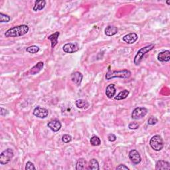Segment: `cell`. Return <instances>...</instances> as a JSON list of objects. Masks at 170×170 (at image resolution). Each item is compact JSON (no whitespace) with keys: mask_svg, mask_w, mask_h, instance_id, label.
Listing matches in <instances>:
<instances>
[{"mask_svg":"<svg viewBox=\"0 0 170 170\" xmlns=\"http://www.w3.org/2000/svg\"><path fill=\"white\" fill-rule=\"evenodd\" d=\"M29 28L27 25H22L13 27L5 32V37H18L23 36L28 33Z\"/></svg>","mask_w":170,"mask_h":170,"instance_id":"obj_1","label":"cell"},{"mask_svg":"<svg viewBox=\"0 0 170 170\" xmlns=\"http://www.w3.org/2000/svg\"><path fill=\"white\" fill-rule=\"evenodd\" d=\"M131 76V72L127 69L122 71H108L106 74L105 78L106 80H110L114 78L127 79Z\"/></svg>","mask_w":170,"mask_h":170,"instance_id":"obj_2","label":"cell"},{"mask_svg":"<svg viewBox=\"0 0 170 170\" xmlns=\"http://www.w3.org/2000/svg\"><path fill=\"white\" fill-rule=\"evenodd\" d=\"M154 47L155 46L154 44H151V45H149L148 46L143 47V48L142 49H140L138 51V53H137L135 57H134V64H135L136 65H138L140 63V62L142 61L143 57H144V56L146 54V53L153 49L154 48Z\"/></svg>","mask_w":170,"mask_h":170,"instance_id":"obj_3","label":"cell"},{"mask_svg":"<svg viewBox=\"0 0 170 170\" xmlns=\"http://www.w3.org/2000/svg\"><path fill=\"white\" fill-rule=\"evenodd\" d=\"M150 145L155 151H160L163 148V141L162 137L156 135L152 137L150 141Z\"/></svg>","mask_w":170,"mask_h":170,"instance_id":"obj_4","label":"cell"},{"mask_svg":"<svg viewBox=\"0 0 170 170\" xmlns=\"http://www.w3.org/2000/svg\"><path fill=\"white\" fill-rule=\"evenodd\" d=\"M13 155V151L10 148L3 151L0 154V163L1 165H6L12 160Z\"/></svg>","mask_w":170,"mask_h":170,"instance_id":"obj_5","label":"cell"},{"mask_svg":"<svg viewBox=\"0 0 170 170\" xmlns=\"http://www.w3.org/2000/svg\"><path fill=\"white\" fill-rule=\"evenodd\" d=\"M148 110L144 107H138L133 110L132 113V118L134 120H139L147 114Z\"/></svg>","mask_w":170,"mask_h":170,"instance_id":"obj_6","label":"cell"},{"mask_svg":"<svg viewBox=\"0 0 170 170\" xmlns=\"http://www.w3.org/2000/svg\"><path fill=\"white\" fill-rule=\"evenodd\" d=\"M33 114L39 118H45L49 114V111L44 108L37 106L33 110Z\"/></svg>","mask_w":170,"mask_h":170,"instance_id":"obj_7","label":"cell"},{"mask_svg":"<svg viewBox=\"0 0 170 170\" xmlns=\"http://www.w3.org/2000/svg\"><path fill=\"white\" fill-rule=\"evenodd\" d=\"M129 158L134 164H138L141 162V156L139 152L136 150H132L129 153Z\"/></svg>","mask_w":170,"mask_h":170,"instance_id":"obj_8","label":"cell"},{"mask_svg":"<svg viewBox=\"0 0 170 170\" xmlns=\"http://www.w3.org/2000/svg\"><path fill=\"white\" fill-rule=\"evenodd\" d=\"M62 50L65 53H73L79 50V47L77 46L76 44L74 43H67L62 47Z\"/></svg>","mask_w":170,"mask_h":170,"instance_id":"obj_9","label":"cell"},{"mask_svg":"<svg viewBox=\"0 0 170 170\" xmlns=\"http://www.w3.org/2000/svg\"><path fill=\"white\" fill-rule=\"evenodd\" d=\"M122 39L128 44H133L136 42L138 39V35L135 33H129L125 35L123 37Z\"/></svg>","mask_w":170,"mask_h":170,"instance_id":"obj_10","label":"cell"},{"mask_svg":"<svg viewBox=\"0 0 170 170\" xmlns=\"http://www.w3.org/2000/svg\"><path fill=\"white\" fill-rule=\"evenodd\" d=\"M47 126L52 131H53V132H58L59 130H60L61 128V124L58 120H53L47 124Z\"/></svg>","mask_w":170,"mask_h":170,"instance_id":"obj_11","label":"cell"},{"mask_svg":"<svg viewBox=\"0 0 170 170\" xmlns=\"http://www.w3.org/2000/svg\"><path fill=\"white\" fill-rule=\"evenodd\" d=\"M83 76L80 72H74L71 76V79L72 81L77 86H79L81 84Z\"/></svg>","mask_w":170,"mask_h":170,"instance_id":"obj_12","label":"cell"},{"mask_svg":"<svg viewBox=\"0 0 170 170\" xmlns=\"http://www.w3.org/2000/svg\"><path fill=\"white\" fill-rule=\"evenodd\" d=\"M157 59L161 62H168L170 60V52L169 50L160 52L157 55Z\"/></svg>","mask_w":170,"mask_h":170,"instance_id":"obj_13","label":"cell"},{"mask_svg":"<svg viewBox=\"0 0 170 170\" xmlns=\"http://www.w3.org/2000/svg\"><path fill=\"white\" fill-rule=\"evenodd\" d=\"M156 169H170V163L164 160L157 161L156 163Z\"/></svg>","mask_w":170,"mask_h":170,"instance_id":"obj_14","label":"cell"},{"mask_svg":"<svg viewBox=\"0 0 170 170\" xmlns=\"http://www.w3.org/2000/svg\"><path fill=\"white\" fill-rule=\"evenodd\" d=\"M116 88L114 84H110L107 86L106 88V95L108 98H112L116 94Z\"/></svg>","mask_w":170,"mask_h":170,"instance_id":"obj_15","label":"cell"},{"mask_svg":"<svg viewBox=\"0 0 170 170\" xmlns=\"http://www.w3.org/2000/svg\"><path fill=\"white\" fill-rule=\"evenodd\" d=\"M43 66H44V63L43 62L40 61L37 62L33 67L31 68V69L30 70V71H29V73L32 74V75H35V74H36L40 72L41 70L43 68Z\"/></svg>","mask_w":170,"mask_h":170,"instance_id":"obj_16","label":"cell"},{"mask_svg":"<svg viewBox=\"0 0 170 170\" xmlns=\"http://www.w3.org/2000/svg\"><path fill=\"white\" fill-rule=\"evenodd\" d=\"M59 35H60V33L56 31L55 33H53L52 35H49L48 37V39L51 42V47L52 48H54L56 46V45L58 43V38L59 37Z\"/></svg>","mask_w":170,"mask_h":170,"instance_id":"obj_17","label":"cell"},{"mask_svg":"<svg viewBox=\"0 0 170 170\" xmlns=\"http://www.w3.org/2000/svg\"><path fill=\"white\" fill-rule=\"evenodd\" d=\"M75 105L78 108L80 109H87L89 107V103L87 101L82 99L77 100L75 102Z\"/></svg>","mask_w":170,"mask_h":170,"instance_id":"obj_18","label":"cell"},{"mask_svg":"<svg viewBox=\"0 0 170 170\" xmlns=\"http://www.w3.org/2000/svg\"><path fill=\"white\" fill-rule=\"evenodd\" d=\"M105 34L107 36H113L118 33V28L114 26H108L105 29Z\"/></svg>","mask_w":170,"mask_h":170,"instance_id":"obj_19","label":"cell"},{"mask_svg":"<svg viewBox=\"0 0 170 170\" xmlns=\"http://www.w3.org/2000/svg\"><path fill=\"white\" fill-rule=\"evenodd\" d=\"M46 5V1L45 0H40V1H36L35 2L33 7V11H37L42 10Z\"/></svg>","mask_w":170,"mask_h":170,"instance_id":"obj_20","label":"cell"},{"mask_svg":"<svg viewBox=\"0 0 170 170\" xmlns=\"http://www.w3.org/2000/svg\"><path fill=\"white\" fill-rule=\"evenodd\" d=\"M86 161L84 158H80L78 160L76 164V170H83L86 169Z\"/></svg>","mask_w":170,"mask_h":170,"instance_id":"obj_21","label":"cell"},{"mask_svg":"<svg viewBox=\"0 0 170 170\" xmlns=\"http://www.w3.org/2000/svg\"><path fill=\"white\" fill-rule=\"evenodd\" d=\"M88 169H91V170H99L100 169L99 163H98V161L96 159H92L90 161Z\"/></svg>","mask_w":170,"mask_h":170,"instance_id":"obj_22","label":"cell"},{"mask_svg":"<svg viewBox=\"0 0 170 170\" xmlns=\"http://www.w3.org/2000/svg\"><path fill=\"white\" fill-rule=\"evenodd\" d=\"M129 94V91L128 90H124L122 91V92H120L117 96H116L114 97V99L116 100H124L125 98H126Z\"/></svg>","mask_w":170,"mask_h":170,"instance_id":"obj_23","label":"cell"},{"mask_svg":"<svg viewBox=\"0 0 170 170\" xmlns=\"http://www.w3.org/2000/svg\"><path fill=\"white\" fill-rule=\"evenodd\" d=\"M90 142H91V144L94 146H98L101 144L100 139L98 138V136H92L91 138Z\"/></svg>","mask_w":170,"mask_h":170,"instance_id":"obj_24","label":"cell"},{"mask_svg":"<svg viewBox=\"0 0 170 170\" xmlns=\"http://www.w3.org/2000/svg\"><path fill=\"white\" fill-rule=\"evenodd\" d=\"M26 51L29 53H32V54H35L39 51V47L36 45H32L27 48Z\"/></svg>","mask_w":170,"mask_h":170,"instance_id":"obj_25","label":"cell"},{"mask_svg":"<svg viewBox=\"0 0 170 170\" xmlns=\"http://www.w3.org/2000/svg\"><path fill=\"white\" fill-rule=\"evenodd\" d=\"M11 20V17L7 15L0 13V22L1 23H7Z\"/></svg>","mask_w":170,"mask_h":170,"instance_id":"obj_26","label":"cell"},{"mask_svg":"<svg viewBox=\"0 0 170 170\" xmlns=\"http://www.w3.org/2000/svg\"><path fill=\"white\" fill-rule=\"evenodd\" d=\"M62 140L64 143H68L72 140V136L69 135V134H65V135L62 136Z\"/></svg>","mask_w":170,"mask_h":170,"instance_id":"obj_27","label":"cell"},{"mask_svg":"<svg viewBox=\"0 0 170 170\" xmlns=\"http://www.w3.org/2000/svg\"><path fill=\"white\" fill-rule=\"evenodd\" d=\"M25 169L26 170H35L36 168L34 166V164L31 162H27L26 166H25Z\"/></svg>","mask_w":170,"mask_h":170,"instance_id":"obj_28","label":"cell"},{"mask_svg":"<svg viewBox=\"0 0 170 170\" xmlns=\"http://www.w3.org/2000/svg\"><path fill=\"white\" fill-rule=\"evenodd\" d=\"M128 128H129L130 130H137V129H138V128H139V124L135 122H131V123L129 124Z\"/></svg>","mask_w":170,"mask_h":170,"instance_id":"obj_29","label":"cell"},{"mask_svg":"<svg viewBox=\"0 0 170 170\" xmlns=\"http://www.w3.org/2000/svg\"><path fill=\"white\" fill-rule=\"evenodd\" d=\"M148 123L149 125H155L157 124V122H158L157 119L156 117H154V116H151L150 118L148 119Z\"/></svg>","mask_w":170,"mask_h":170,"instance_id":"obj_30","label":"cell"},{"mask_svg":"<svg viewBox=\"0 0 170 170\" xmlns=\"http://www.w3.org/2000/svg\"><path fill=\"white\" fill-rule=\"evenodd\" d=\"M108 140H109L110 142H113L116 141V136L114 135V134H110L109 135H108Z\"/></svg>","mask_w":170,"mask_h":170,"instance_id":"obj_31","label":"cell"},{"mask_svg":"<svg viewBox=\"0 0 170 170\" xmlns=\"http://www.w3.org/2000/svg\"><path fill=\"white\" fill-rule=\"evenodd\" d=\"M0 110H1V111H0V114H1V116H5L8 114V113H9L8 110L4 109V108H2V107H1V108H0Z\"/></svg>","mask_w":170,"mask_h":170,"instance_id":"obj_32","label":"cell"},{"mask_svg":"<svg viewBox=\"0 0 170 170\" xmlns=\"http://www.w3.org/2000/svg\"><path fill=\"white\" fill-rule=\"evenodd\" d=\"M116 169H125V170H129V168H128L124 164H120L118 166L116 167Z\"/></svg>","mask_w":170,"mask_h":170,"instance_id":"obj_33","label":"cell"},{"mask_svg":"<svg viewBox=\"0 0 170 170\" xmlns=\"http://www.w3.org/2000/svg\"><path fill=\"white\" fill-rule=\"evenodd\" d=\"M166 3H167V4H168V5H169L170 4V1H167Z\"/></svg>","mask_w":170,"mask_h":170,"instance_id":"obj_34","label":"cell"}]
</instances>
